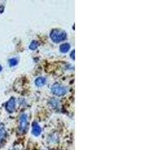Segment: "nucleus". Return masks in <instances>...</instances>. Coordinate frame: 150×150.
Returning a JSON list of instances; mask_svg holds the SVG:
<instances>
[{
	"label": "nucleus",
	"mask_w": 150,
	"mask_h": 150,
	"mask_svg": "<svg viewBox=\"0 0 150 150\" xmlns=\"http://www.w3.org/2000/svg\"><path fill=\"white\" fill-rule=\"evenodd\" d=\"M50 38L53 41L56 43H59L62 41H65L67 38V34L65 32L59 29H54L50 33Z\"/></svg>",
	"instance_id": "obj_1"
},
{
	"label": "nucleus",
	"mask_w": 150,
	"mask_h": 150,
	"mask_svg": "<svg viewBox=\"0 0 150 150\" xmlns=\"http://www.w3.org/2000/svg\"><path fill=\"white\" fill-rule=\"evenodd\" d=\"M51 91L54 95L57 96H62L67 93L68 89L65 86L60 85V84H54L51 87Z\"/></svg>",
	"instance_id": "obj_2"
},
{
	"label": "nucleus",
	"mask_w": 150,
	"mask_h": 150,
	"mask_svg": "<svg viewBox=\"0 0 150 150\" xmlns=\"http://www.w3.org/2000/svg\"><path fill=\"white\" fill-rule=\"evenodd\" d=\"M16 108V101L14 98H11L9 101L5 104V109L8 112H14Z\"/></svg>",
	"instance_id": "obj_3"
},
{
	"label": "nucleus",
	"mask_w": 150,
	"mask_h": 150,
	"mask_svg": "<svg viewBox=\"0 0 150 150\" xmlns=\"http://www.w3.org/2000/svg\"><path fill=\"white\" fill-rule=\"evenodd\" d=\"M27 126V116L26 114H22L20 118V130L24 131Z\"/></svg>",
	"instance_id": "obj_4"
},
{
	"label": "nucleus",
	"mask_w": 150,
	"mask_h": 150,
	"mask_svg": "<svg viewBox=\"0 0 150 150\" xmlns=\"http://www.w3.org/2000/svg\"><path fill=\"white\" fill-rule=\"evenodd\" d=\"M41 133V128L38 124L34 122L33 125V134L35 136H39Z\"/></svg>",
	"instance_id": "obj_5"
},
{
	"label": "nucleus",
	"mask_w": 150,
	"mask_h": 150,
	"mask_svg": "<svg viewBox=\"0 0 150 150\" xmlns=\"http://www.w3.org/2000/svg\"><path fill=\"white\" fill-rule=\"evenodd\" d=\"M35 85L37 86L38 87H41L42 86L45 85L46 83V79L45 77H38L35 80Z\"/></svg>",
	"instance_id": "obj_6"
},
{
	"label": "nucleus",
	"mask_w": 150,
	"mask_h": 150,
	"mask_svg": "<svg viewBox=\"0 0 150 150\" xmlns=\"http://www.w3.org/2000/svg\"><path fill=\"white\" fill-rule=\"evenodd\" d=\"M69 49H70V45H69V44H63V45H62L59 47L60 52H62V53H67V52L69 50Z\"/></svg>",
	"instance_id": "obj_7"
},
{
	"label": "nucleus",
	"mask_w": 150,
	"mask_h": 150,
	"mask_svg": "<svg viewBox=\"0 0 150 150\" xmlns=\"http://www.w3.org/2000/svg\"><path fill=\"white\" fill-rule=\"evenodd\" d=\"M38 47V43L36 41H32V43L29 45V49L32 50H35L37 49V47Z\"/></svg>",
	"instance_id": "obj_8"
},
{
	"label": "nucleus",
	"mask_w": 150,
	"mask_h": 150,
	"mask_svg": "<svg viewBox=\"0 0 150 150\" xmlns=\"http://www.w3.org/2000/svg\"><path fill=\"white\" fill-rule=\"evenodd\" d=\"M17 63H18V61H17V59L13 58L9 59V65H10V66H14V65H17Z\"/></svg>",
	"instance_id": "obj_9"
},
{
	"label": "nucleus",
	"mask_w": 150,
	"mask_h": 150,
	"mask_svg": "<svg viewBox=\"0 0 150 150\" xmlns=\"http://www.w3.org/2000/svg\"><path fill=\"white\" fill-rule=\"evenodd\" d=\"M5 136V131L3 128H0V143L2 142V140H3V138Z\"/></svg>",
	"instance_id": "obj_10"
},
{
	"label": "nucleus",
	"mask_w": 150,
	"mask_h": 150,
	"mask_svg": "<svg viewBox=\"0 0 150 150\" xmlns=\"http://www.w3.org/2000/svg\"><path fill=\"white\" fill-rule=\"evenodd\" d=\"M74 54H75V52H74V50H73V51L71 52V59H73L74 60V59H75Z\"/></svg>",
	"instance_id": "obj_11"
},
{
	"label": "nucleus",
	"mask_w": 150,
	"mask_h": 150,
	"mask_svg": "<svg viewBox=\"0 0 150 150\" xmlns=\"http://www.w3.org/2000/svg\"><path fill=\"white\" fill-rule=\"evenodd\" d=\"M4 11V7L3 6H0V13H2Z\"/></svg>",
	"instance_id": "obj_12"
},
{
	"label": "nucleus",
	"mask_w": 150,
	"mask_h": 150,
	"mask_svg": "<svg viewBox=\"0 0 150 150\" xmlns=\"http://www.w3.org/2000/svg\"><path fill=\"white\" fill-rule=\"evenodd\" d=\"M2 66H1V65H0V71H2Z\"/></svg>",
	"instance_id": "obj_13"
}]
</instances>
